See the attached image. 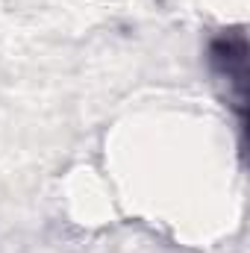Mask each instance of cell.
Listing matches in <instances>:
<instances>
[{
    "label": "cell",
    "instance_id": "6da1fadb",
    "mask_svg": "<svg viewBox=\"0 0 250 253\" xmlns=\"http://www.w3.org/2000/svg\"><path fill=\"white\" fill-rule=\"evenodd\" d=\"M209 65L227 83L236 85V100L245 106V85H248V39L242 33H224L209 44Z\"/></svg>",
    "mask_w": 250,
    "mask_h": 253
}]
</instances>
